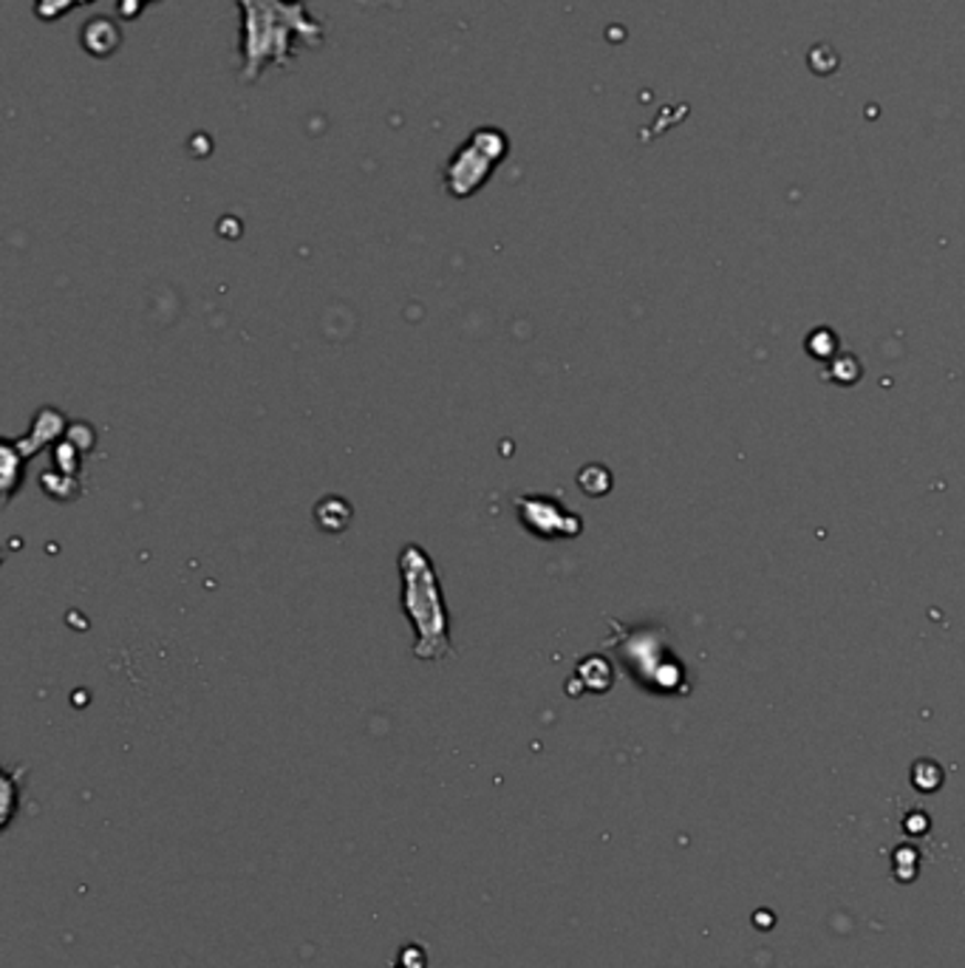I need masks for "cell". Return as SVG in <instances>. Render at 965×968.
Here are the masks:
<instances>
[{"mask_svg":"<svg viewBox=\"0 0 965 968\" xmlns=\"http://www.w3.org/2000/svg\"><path fill=\"white\" fill-rule=\"evenodd\" d=\"M516 508H518V519L524 521L529 533L542 535V539H558V535H575L578 533V526H569L572 524H581V521L569 515L561 504H553L547 496H524V499H516Z\"/></svg>","mask_w":965,"mask_h":968,"instance_id":"obj_2","label":"cell"},{"mask_svg":"<svg viewBox=\"0 0 965 968\" xmlns=\"http://www.w3.org/2000/svg\"><path fill=\"white\" fill-rule=\"evenodd\" d=\"M399 570H403V609L417 631L414 655L433 663L444 660L453 646H450L448 609H444L431 559L425 555L422 546H405L399 555Z\"/></svg>","mask_w":965,"mask_h":968,"instance_id":"obj_1","label":"cell"}]
</instances>
